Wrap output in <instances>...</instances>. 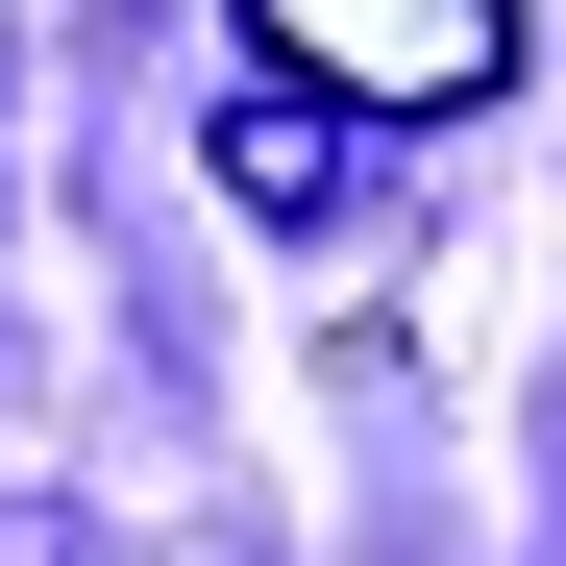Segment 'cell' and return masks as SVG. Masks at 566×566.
I'll return each instance as SVG.
<instances>
[{
    "instance_id": "7a4b0ae2",
    "label": "cell",
    "mask_w": 566,
    "mask_h": 566,
    "mask_svg": "<svg viewBox=\"0 0 566 566\" xmlns=\"http://www.w3.org/2000/svg\"><path fill=\"white\" fill-rule=\"evenodd\" d=\"M222 198H247V222H321V198H345V124L296 99V74H247V99H222Z\"/></svg>"
},
{
    "instance_id": "6da1fadb",
    "label": "cell",
    "mask_w": 566,
    "mask_h": 566,
    "mask_svg": "<svg viewBox=\"0 0 566 566\" xmlns=\"http://www.w3.org/2000/svg\"><path fill=\"white\" fill-rule=\"evenodd\" d=\"M247 50L296 74L321 124H468L517 74V0H247Z\"/></svg>"
}]
</instances>
